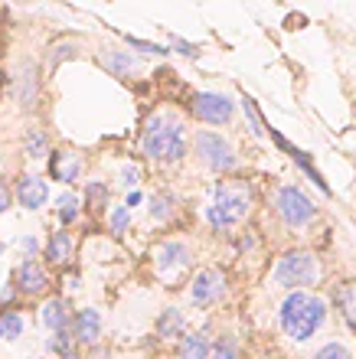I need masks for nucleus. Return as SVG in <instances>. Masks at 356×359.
Returning a JSON list of instances; mask_svg holds the SVG:
<instances>
[{"label": "nucleus", "mask_w": 356, "mask_h": 359, "mask_svg": "<svg viewBox=\"0 0 356 359\" xmlns=\"http://www.w3.org/2000/svg\"><path fill=\"white\" fill-rule=\"evenodd\" d=\"M330 320V304L317 291H288L275 307L278 333L291 346H304L317 337Z\"/></svg>", "instance_id": "nucleus-1"}, {"label": "nucleus", "mask_w": 356, "mask_h": 359, "mask_svg": "<svg viewBox=\"0 0 356 359\" xmlns=\"http://www.w3.org/2000/svg\"><path fill=\"white\" fill-rule=\"evenodd\" d=\"M141 154L150 163L160 167H177L190 154V128L177 111H154L144 118L141 128Z\"/></svg>", "instance_id": "nucleus-2"}, {"label": "nucleus", "mask_w": 356, "mask_h": 359, "mask_svg": "<svg viewBox=\"0 0 356 359\" xmlns=\"http://www.w3.org/2000/svg\"><path fill=\"white\" fill-rule=\"evenodd\" d=\"M252 183L245 180H216L203 203V222L213 232H232L252 216Z\"/></svg>", "instance_id": "nucleus-3"}, {"label": "nucleus", "mask_w": 356, "mask_h": 359, "mask_svg": "<svg viewBox=\"0 0 356 359\" xmlns=\"http://www.w3.org/2000/svg\"><path fill=\"white\" fill-rule=\"evenodd\" d=\"M320 258L310 252V248H291L284 252L278 262H275L268 281L275 287H282L284 294L288 291H310L314 284L320 281Z\"/></svg>", "instance_id": "nucleus-4"}, {"label": "nucleus", "mask_w": 356, "mask_h": 359, "mask_svg": "<svg viewBox=\"0 0 356 359\" xmlns=\"http://www.w3.org/2000/svg\"><path fill=\"white\" fill-rule=\"evenodd\" d=\"M193 157L199 161L203 170H209L213 177H225V173H235L242 167V157L235 151V144L229 134L223 131H197L193 134Z\"/></svg>", "instance_id": "nucleus-5"}, {"label": "nucleus", "mask_w": 356, "mask_h": 359, "mask_svg": "<svg viewBox=\"0 0 356 359\" xmlns=\"http://www.w3.org/2000/svg\"><path fill=\"white\" fill-rule=\"evenodd\" d=\"M272 206H275V216L282 219V226L291 229V232H304V229H310L320 216L317 203H314L298 183H282V187L275 189Z\"/></svg>", "instance_id": "nucleus-6"}, {"label": "nucleus", "mask_w": 356, "mask_h": 359, "mask_svg": "<svg viewBox=\"0 0 356 359\" xmlns=\"http://www.w3.org/2000/svg\"><path fill=\"white\" fill-rule=\"evenodd\" d=\"M235 108H239V102L225 92L199 88V92L190 95V114H193L197 121L206 124L209 131H213V128H229L235 118Z\"/></svg>", "instance_id": "nucleus-7"}, {"label": "nucleus", "mask_w": 356, "mask_h": 359, "mask_svg": "<svg viewBox=\"0 0 356 359\" xmlns=\"http://www.w3.org/2000/svg\"><path fill=\"white\" fill-rule=\"evenodd\" d=\"M154 271L164 284H177L183 274L193 271V245L187 238H164L154 248Z\"/></svg>", "instance_id": "nucleus-8"}, {"label": "nucleus", "mask_w": 356, "mask_h": 359, "mask_svg": "<svg viewBox=\"0 0 356 359\" xmlns=\"http://www.w3.org/2000/svg\"><path fill=\"white\" fill-rule=\"evenodd\" d=\"M225 294H229V278H225L223 268H199L187 281V304L199 307V311L223 304Z\"/></svg>", "instance_id": "nucleus-9"}, {"label": "nucleus", "mask_w": 356, "mask_h": 359, "mask_svg": "<svg viewBox=\"0 0 356 359\" xmlns=\"http://www.w3.org/2000/svg\"><path fill=\"white\" fill-rule=\"evenodd\" d=\"M13 203L20 209H27V212H39V209H46L49 203V180L37 170H23L17 173L13 180Z\"/></svg>", "instance_id": "nucleus-10"}, {"label": "nucleus", "mask_w": 356, "mask_h": 359, "mask_svg": "<svg viewBox=\"0 0 356 359\" xmlns=\"http://www.w3.org/2000/svg\"><path fill=\"white\" fill-rule=\"evenodd\" d=\"M10 284L17 287L20 297H46L49 287H53V274H49V268L39 258H29V262H20L13 268Z\"/></svg>", "instance_id": "nucleus-11"}, {"label": "nucleus", "mask_w": 356, "mask_h": 359, "mask_svg": "<svg viewBox=\"0 0 356 359\" xmlns=\"http://www.w3.org/2000/svg\"><path fill=\"white\" fill-rule=\"evenodd\" d=\"M102 333H105V317L98 307H79L72 311V323H69V337H72L75 350H92L102 343Z\"/></svg>", "instance_id": "nucleus-12"}, {"label": "nucleus", "mask_w": 356, "mask_h": 359, "mask_svg": "<svg viewBox=\"0 0 356 359\" xmlns=\"http://www.w3.org/2000/svg\"><path fill=\"white\" fill-rule=\"evenodd\" d=\"M46 163H49V177L56 180V183H62L66 189H72L85 173V157L75 147H53Z\"/></svg>", "instance_id": "nucleus-13"}, {"label": "nucleus", "mask_w": 356, "mask_h": 359, "mask_svg": "<svg viewBox=\"0 0 356 359\" xmlns=\"http://www.w3.org/2000/svg\"><path fill=\"white\" fill-rule=\"evenodd\" d=\"M265 134H268V137H272V141L278 144V147H282L284 154H288L291 161H294V167H298V170L304 173V177H308L310 183H314V187H317L320 193H324V196H334V189H330L327 177H324V173H320L317 167H314V161H310V154H308V151H301V147H294V144H291L282 131H275V128H268Z\"/></svg>", "instance_id": "nucleus-14"}, {"label": "nucleus", "mask_w": 356, "mask_h": 359, "mask_svg": "<svg viewBox=\"0 0 356 359\" xmlns=\"http://www.w3.org/2000/svg\"><path fill=\"white\" fill-rule=\"evenodd\" d=\"M98 62H102L105 72H112V76L121 79V82L138 79V72L144 69V62L134 56L128 46H102L98 49Z\"/></svg>", "instance_id": "nucleus-15"}, {"label": "nucleus", "mask_w": 356, "mask_h": 359, "mask_svg": "<svg viewBox=\"0 0 356 359\" xmlns=\"http://www.w3.org/2000/svg\"><path fill=\"white\" fill-rule=\"evenodd\" d=\"M75 258V236L72 232H66V229H56V232H49L46 242H43V255H39V262L46 268H62L66 271L69 265H72Z\"/></svg>", "instance_id": "nucleus-16"}, {"label": "nucleus", "mask_w": 356, "mask_h": 359, "mask_svg": "<svg viewBox=\"0 0 356 359\" xmlns=\"http://www.w3.org/2000/svg\"><path fill=\"white\" fill-rule=\"evenodd\" d=\"M39 327L46 333H62L69 330V323H72V301H69L66 294H56V297H43L39 304Z\"/></svg>", "instance_id": "nucleus-17"}, {"label": "nucleus", "mask_w": 356, "mask_h": 359, "mask_svg": "<svg viewBox=\"0 0 356 359\" xmlns=\"http://www.w3.org/2000/svg\"><path fill=\"white\" fill-rule=\"evenodd\" d=\"M154 337L160 343H180L187 337V313L180 307H164L157 313V323H154Z\"/></svg>", "instance_id": "nucleus-18"}, {"label": "nucleus", "mask_w": 356, "mask_h": 359, "mask_svg": "<svg viewBox=\"0 0 356 359\" xmlns=\"http://www.w3.org/2000/svg\"><path fill=\"white\" fill-rule=\"evenodd\" d=\"M20 154H23V161H46L49 154H53V141H49V131L46 128H39V124H29L23 137H20Z\"/></svg>", "instance_id": "nucleus-19"}, {"label": "nucleus", "mask_w": 356, "mask_h": 359, "mask_svg": "<svg viewBox=\"0 0 356 359\" xmlns=\"http://www.w3.org/2000/svg\"><path fill=\"white\" fill-rule=\"evenodd\" d=\"M177 193L173 189H157L154 196H147V219L154 222V226H167V222H173L177 219Z\"/></svg>", "instance_id": "nucleus-20"}, {"label": "nucleus", "mask_w": 356, "mask_h": 359, "mask_svg": "<svg viewBox=\"0 0 356 359\" xmlns=\"http://www.w3.org/2000/svg\"><path fill=\"white\" fill-rule=\"evenodd\" d=\"M53 206H56V226L66 229V232L82 219V196H79L75 189H62Z\"/></svg>", "instance_id": "nucleus-21"}, {"label": "nucleus", "mask_w": 356, "mask_h": 359, "mask_svg": "<svg viewBox=\"0 0 356 359\" xmlns=\"http://www.w3.org/2000/svg\"><path fill=\"white\" fill-rule=\"evenodd\" d=\"M82 206L88 209V212H105V209L112 206V187L105 183V180H85L82 187Z\"/></svg>", "instance_id": "nucleus-22"}, {"label": "nucleus", "mask_w": 356, "mask_h": 359, "mask_svg": "<svg viewBox=\"0 0 356 359\" xmlns=\"http://www.w3.org/2000/svg\"><path fill=\"white\" fill-rule=\"evenodd\" d=\"M27 333V313L20 307H7L0 311V343H17Z\"/></svg>", "instance_id": "nucleus-23"}, {"label": "nucleus", "mask_w": 356, "mask_h": 359, "mask_svg": "<svg viewBox=\"0 0 356 359\" xmlns=\"http://www.w3.org/2000/svg\"><path fill=\"white\" fill-rule=\"evenodd\" d=\"M131 226H134V212L124 203H114V206L105 209V229H108V236L124 238L131 232Z\"/></svg>", "instance_id": "nucleus-24"}, {"label": "nucleus", "mask_w": 356, "mask_h": 359, "mask_svg": "<svg viewBox=\"0 0 356 359\" xmlns=\"http://www.w3.org/2000/svg\"><path fill=\"white\" fill-rule=\"evenodd\" d=\"M177 359H209V333L193 330L177 343Z\"/></svg>", "instance_id": "nucleus-25"}, {"label": "nucleus", "mask_w": 356, "mask_h": 359, "mask_svg": "<svg viewBox=\"0 0 356 359\" xmlns=\"http://www.w3.org/2000/svg\"><path fill=\"white\" fill-rule=\"evenodd\" d=\"M330 301L337 304V311L343 313V320L350 327H356V287L353 284H337L334 294H330Z\"/></svg>", "instance_id": "nucleus-26"}, {"label": "nucleus", "mask_w": 356, "mask_h": 359, "mask_svg": "<svg viewBox=\"0 0 356 359\" xmlns=\"http://www.w3.org/2000/svg\"><path fill=\"white\" fill-rule=\"evenodd\" d=\"M239 108H242V114H245L249 134H252V137H265V131H268V124L262 121V114H258V104H255L252 95H242V98H239Z\"/></svg>", "instance_id": "nucleus-27"}, {"label": "nucleus", "mask_w": 356, "mask_h": 359, "mask_svg": "<svg viewBox=\"0 0 356 359\" xmlns=\"http://www.w3.org/2000/svg\"><path fill=\"white\" fill-rule=\"evenodd\" d=\"M114 183L121 189H141V183H144V167L141 163H134V161H128V163H121L118 167V173H114Z\"/></svg>", "instance_id": "nucleus-28"}, {"label": "nucleus", "mask_w": 356, "mask_h": 359, "mask_svg": "<svg viewBox=\"0 0 356 359\" xmlns=\"http://www.w3.org/2000/svg\"><path fill=\"white\" fill-rule=\"evenodd\" d=\"M239 356H242V346H239V340L229 337V333L209 340V359H239Z\"/></svg>", "instance_id": "nucleus-29"}, {"label": "nucleus", "mask_w": 356, "mask_h": 359, "mask_svg": "<svg viewBox=\"0 0 356 359\" xmlns=\"http://www.w3.org/2000/svg\"><path fill=\"white\" fill-rule=\"evenodd\" d=\"M43 350H46L53 359H62V356H72V353H79V350H75V343H72V337H69V330L49 333L46 343H43Z\"/></svg>", "instance_id": "nucleus-30"}, {"label": "nucleus", "mask_w": 356, "mask_h": 359, "mask_svg": "<svg viewBox=\"0 0 356 359\" xmlns=\"http://www.w3.org/2000/svg\"><path fill=\"white\" fill-rule=\"evenodd\" d=\"M121 39H124V46L131 49L138 59H141V56H154V59L170 56L167 46H160V43H150V39H138V36H121Z\"/></svg>", "instance_id": "nucleus-31"}, {"label": "nucleus", "mask_w": 356, "mask_h": 359, "mask_svg": "<svg viewBox=\"0 0 356 359\" xmlns=\"http://www.w3.org/2000/svg\"><path fill=\"white\" fill-rule=\"evenodd\" d=\"M308 359H353V350L340 340H327V343H320Z\"/></svg>", "instance_id": "nucleus-32"}, {"label": "nucleus", "mask_w": 356, "mask_h": 359, "mask_svg": "<svg viewBox=\"0 0 356 359\" xmlns=\"http://www.w3.org/2000/svg\"><path fill=\"white\" fill-rule=\"evenodd\" d=\"M79 53H82V46H79V43H72V39H66V43H56V46L49 49L46 62H49L53 69H56L59 62H69V59H75Z\"/></svg>", "instance_id": "nucleus-33"}, {"label": "nucleus", "mask_w": 356, "mask_h": 359, "mask_svg": "<svg viewBox=\"0 0 356 359\" xmlns=\"http://www.w3.org/2000/svg\"><path fill=\"white\" fill-rule=\"evenodd\" d=\"M17 252L23 262H29V258H39L43 255V238L37 236V232H27V236L17 238Z\"/></svg>", "instance_id": "nucleus-34"}, {"label": "nucleus", "mask_w": 356, "mask_h": 359, "mask_svg": "<svg viewBox=\"0 0 356 359\" xmlns=\"http://www.w3.org/2000/svg\"><path fill=\"white\" fill-rule=\"evenodd\" d=\"M167 49H170V53H177V56H187V59H197L199 56V46H197V43L180 39V36H173V33L167 36Z\"/></svg>", "instance_id": "nucleus-35"}, {"label": "nucleus", "mask_w": 356, "mask_h": 359, "mask_svg": "<svg viewBox=\"0 0 356 359\" xmlns=\"http://www.w3.org/2000/svg\"><path fill=\"white\" fill-rule=\"evenodd\" d=\"M17 287H13V284H4V287H0V311H7V307H13V304H17Z\"/></svg>", "instance_id": "nucleus-36"}, {"label": "nucleus", "mask_w": 356, "mask_h": 359, "mask_svg": "<svg viewBox=\"0 0 356 359\" xmlns=\"http://www.w3.org/2000/svg\"><path fill=\"white\" fill-rule=\"evenodd\" d=\"M10 209H13V189H10V183L0 180V216H7Z\"/></svg>", "instance_id": "nucleus-37"}, {"label": "nucleus", "mask_w": 356, "mask_h": 359, "mask_svg": "<svg viewBox=\"0 0 356 359\" xmlns=\"http://www.w3.org/2000/svg\"><path fill=\"white\" fill-rule=\"evenodd\" d=\"M62 284H66V291H69V294L82 291V278H79V274H75V271H69V268H66V271H62Z\"/></svg>", "instance_id": "nucleus-38"}, {"label": "nucleus", "mask_w": 356, "mask_h": 359, "mask_svg": "<svg viewBox=\"0 0 356 359\" xmlns=\"http://www.w3.org/2000/svg\"><path fill=\"white\" fill-rule=\"evenodd\" d=\"M144 203H147L144 189H131V193L124 196V206H128V209H138V206H144Z\"/></svg>", "instance_id": "nucleus-39"}, {"label": "nucleus", "mask_w": 356, "mask_h": 359, "mask_svg": "<svg viewBox=\"0 0 356 359\" xmlns=\"http://www.w3.org/2000/svg\"><path fill=\"white\" fill-rule=\"evenodd\" d=\"M82 359H112V353H108L102 343H98V346H92V350H85Z\"/></svg>", "instance_id": "nucleus-40"}, {"label": "nucleus", "mask_w": 356, "mask_h": 359, "mask_svg": "<svg viewBox=\"0 0 356 359\" xmlns=\"http://www.w3.org/2000/svg\"><path fill=\"white\" fill-rule=\"evenodd\" d=\"M62 359H82V356H79V353H72V356H62Z\"/></svg>", "instance_id": "nucleus-41"}, {"label": "nucleus", "mask_w": 356, "mask_h": 359, "mask_svg": "<svg viewBox=\"0 0 356 359\" xmlns=\"http://www.w3.org/2000/svg\"><path fill=\"white\" fill-rule=\"evenodd\" d=\"M4 252H7V245H4V242H0V255H4Z\"/></svg>", "instance_id": "nucleus-42"}, {"label": "nucleus", "mask_w": 356, "mask_h": 359, "mask_svg": "<svg viewBox=\"0 0 356 359\" xmlns=\"http://www.w3.org/2000/svg\"><path fill=\"white\" fill-rule=\"evenodd\" d=\"M154 359H160V356H154Z\"/></svg>", "instance_id": "nucleus-43"}]
</instances>
